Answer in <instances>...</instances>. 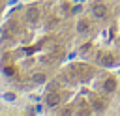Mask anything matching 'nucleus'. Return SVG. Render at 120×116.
Segmentation results:
<instances>
[{
    "mask_svg": "<svg viewBox=\"0 0 120 116\" xmlns=\"http://www.w3.org/2000/svg\"><path fill=\"white\" fill-rule=\"evenodd\" d=\"M75 56V6L69 0H19L0 21V77L36 92Z\"/></svg>",
    "mask_w": 120,
    "mask_h": 116,
    "instance_id": "nucleus-1",
    "label": "nucleus"
},
{
    "mask_svg": "<svg viewBox=\"0 0 120 116\" xmlns=\"http://www.w3.org/2000/svg\"><path fill=\"white\" fill-rule=\"evenodd\" d=\"M41 107L58 116H96L120 112L118 69L73 56L39 90Z\"/></svg>",
    "mask_w": 120,
    "mask_h": 116,
    "instance_id": "nucleus-2",
    "label": "nucleus"
},
{
    "mask_svg": "<svg viewBox=\"0 0 120 116\" xmlns=\"http://www.w3.org/2000/svg\"><path fill=\"white\" fill-rule=\"evenodd\" d=\"M75 56L120 69V0L75 6Z\"/></svg>",
    "mask_w": 120,
    "mask_h": 116,
    "instance_id": "nucleus-3",
    "label": "nucleus"
},
{
    "mask_svg": "<svg viewBox=\"0 0 120 116\" xmlns=\"http://www.w3.org/2000/svg\"><path fill=\"white\" fill-rule=\"evenodd\" d=\"M8 6H9V0H0V21L8 11Z\"/></svg>",
    "mask_w": 120,
    "mask_h": 116,
    "instance_id": "nucleus-4",
    "label": "nucleus"
}]
</instances>
